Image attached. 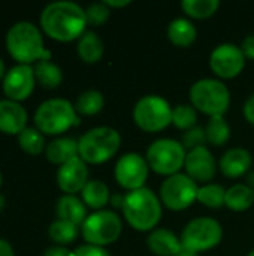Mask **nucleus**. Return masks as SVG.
I'll return each instance as SVG.
<instances>
[{"label":"nucleus","mask_w":254,"mask_h":256,"mask_svg":"<svg viewBox=\"0 0 254 256\" xmlns=\"http://www.w3.org/2000/svg\"><path fill=\"white\" fill-rule=\"evenodd\" d=\"M40 26L43 32L60 42L79 39L87 26L85 9L75 2H54L43 8L40 14Z\"/></svg>","instance_id":"nucleus-1"},{"label":"nucleus","mask_w":254,"mask_h":256,"mask_svg":"<svg viewBox=\"0 0 254 256\" xmlns=\"http://www.w3.org/2000/svg\"><path fill=\"white\" fill-rule=\"evenodd\" d=\"M124 220L138 232H151L163 216V206L156 192L148 188L126 192L121 208Z\"/></svg>","instance_id":"nucleus-2"},{"label":"nucleus","mask_w":254,"mask_h":256,"mask_svg":"<svg viewBox=\"0 0 254 256\" xmlns=\"http://www.w3.org/2000/svg\"><path fill=\"white\" fill-rule=\"evenodd\" d=\"M6 46L9 54L19 62V64L51 58V51L45 48L40 30L28 21L15 22L7 30Z\"/></svg>","instance_id":"nucleus-3"},{"label":"nucleus","mask_w":254,"mask_h":256,"mask_svg":"<svg viewBox=\"0 0 254 256\" xmlns=\"http://www.w3.org/2000/svg\"><path fill=\"white\" fill-rule=\"evenodd\" d=\"M190 105L211 117L225 116L231 106V90L217 78H201L195 81L189 90Z\"/></svg>","instance_id":"nucleus-4"},{"label":"nucleus","mask_w":254,"mask_h":256,"mask_svg":"<svg viewBox=\"0 0 254 256\" xmlns=\"http://www.w3.org/2000/svg\"><path fill=\"white\" fill-rule=\"evenodd\" d=\"M121 147V136L117 129L97 126L87 130L78 140V154L90 165H100L112 159Z\"/></svg>","instance_id":"nucleus-5"},{"label":"nucleus","mask_w":254,"mask_h":256,"mask_svg":"<svg viewBox=\"0 0 254 256\" xmlns=\"http://www.w3.org/2000/svg\"><path fill=\"white\" fill-rule=\"evenodd\" d=\"M36 128L48 135H58L79 124L75 105L61 98L48 99L39 105L34 112Z\"/></svg>","instance_id":"nucleus-6"},{"label":"nucleus","mask_w":254,"mask_h":256,"mask_svg":"<svg viewBox=\"0 0 254 256\" xmlns=\"http://www.w3.org/2000/svg\"><path fill=\"white\" fill-rule=\"evenodd\" d=\"M186 156L187 150L180 141L174 138H159L148 146L145 160L150 171L163 177H171L181 172Z\"/></svg>","instance_id":"nucleus-7"},{"label":"nucleus","mask_w":254,"mask_h":256,"mask_svg":"<svg viewBox=\"0 0 254 256\" xmlns=\"http://www.w3.org/2000/svg\"><path fill=\"white\" fill-rule=\"evenodd\" d=\"M135 124L148 134H157L172 124V106L159 94H145L133 106Z\"/></svg>","instance_id":"nucleus-8"},{"label":"nucleus","mask_w":254,"mask_h":256,"mask_svg":"<svg viewBox=\"0 0 254 256\" xmlns=\"http://www.w3.org/2000/svg\"><path fill=\"white\" fill-rule=\"evenodd\" d=\"M180 238L184 250L199 255L202 252L213 250L222 243L223 226L213 218H195L184 226Z\"/></svg>","instance_id":"nucleus-9"},{"label":"nucleus","mask_w":254,"mask_h":256,"mask_svg":"<svg viewBox=\"0 0 254 256\" xmlns=\"http://www.w3.org/2000/svg\"><path fill=\"white\" fill-rule=\"evenodd\" d=\"M123 232V220L114 210H99L87 216L81 234L87 244L105 248L115 243Z\"/></svg>","instance_id":"nucleus-10"},{"label":"nucleus","mask_w":254,"mask_h":256,"mask_svg":"<svg viewBox=\"0 0 254 256\" xmlns=\"http://www.w3.org/2000/svg\"><path fill=\"white\" fill-rule=\"evenodd\" d=\"M199 186L186 172L166 177L159 189V198L163 207L171 212H184L198 201Z\"/></svg>","instance_id":"nucleus-11"},{"label":"nucleus","mask_w":254,"mask_h":256,"mask_svg":"<svg viewBox=\"0 0 254 256\" xmlns=\"http://www.w3.org/2000/svg\"><path fill=\"white\" fill-rule=\"evenodd\" d=\"M148 174H150V166L145 160V156L135 152L121 154L114 168L115 182L126 192L145 188Z\"/></svg>","instance_id":"nucleus-12"},{"label":"nucleus","mask_w":254,"mask_h":256,"mask_svg":"<svg viewBox=\"0 0 254 256\" xmlns=\"http://www.w3.org/2000/svg\"><path fill=\"white\" fill-rule=\"evenodd\" d=\"M246 56L235 44H220L210 54V69L217 80H234L246 68Z\"/></svg>","instance_id":"nucleus-13"},{"label":"nucleus","mask_w":254,"mask_h":256,"mask_svg":"<svg viewBox=\"0 0 254 256\" xmlns=\"http://www.w3.org/2000/svg\"><path fill=\"white\" fill-rule=\"evenodd\" d=\"M184 170L186 174L196 183H213L217 174V160L207 146L198 147L187 152Z\"/></svg>","instance_id":"nucleus-14"},{"label":"nucleus","mask_w":254,"mask_h":256,"mask_svg":"<svg viewBox=\"0 0 254 256\" xmlns=\"http://www.w3.org/2000/svg\"><path fill=\"white\" fill-rule=\"evenodd\" d=\"M34 70L30 64H16L3 76V92L15 102L27 99L34 88Z\"/></svg>","instance_id":"nucleus-15"},{"label":"nucleus","mask_w":254,"mask_h":256,"mask_svg":"<svg viewBox=\"0 0 254 256\" xmlns=\"http://www.w3.org/2000/svg\"><path fill=\"white\" fill-rule=\"evenodd\" d=\"M87 183H88L87 164L79 156L66 162L57 171V184L64 192V195H75L76 192H81Z\"/></svg>","instance_id":"nucleus-16"},{"label":"nucleus","mask_w":254,"mask_h":256,"mask_svg":"<svg viewBox=\"0 0 254 256\" xmlns=\"http://www.w3.org/2000/svg\"><path fill=\"white\" fill-rule=\"evenodd\" d=\"M253 156L247 148L232 147L219 160V170L228 178H240L252 171Z\"/></svg>","instance_id":"nucleus-17"},{"label":"nucleus","mask_w":254,"mask_h":256,"mask_svg":"<svg viewBox=\"0 0 254 256\" xmlns=\"http://www.w3.org/2000/svg\"><path fill=\"white\" fill-rule=\"evenodd\" d=\"M145 243L154 256H177L183 250L181 238L166 228H156L148 232Z\"/></svg>","instance_id":"nucleus-18"},{"label":"nucleus","mask_w":254,"mask_h":256,"mask_svg":"<svg viewBox=\"0 0 254 256\" xmlns=\"http://www.w3.org/2000/svg\"><path fill=\"white\" fill-rule=\"evenodd\" d=\"M27 123L25 108L15 100L1 99L0 100V130L4 134H19Z\"/></svg>","instance_id":"nucleus-19"},{"label":"nucleus","mask_w":254,"mask_h":256,"mask_svg":"<svg viewBox=\"0 0 254 256\" xmlns=\"http://www.w3.org/2000/svg\"><path fill=\"white\" fill-rule=\"evenodd\" d=\"M166 36L169 42L178 48H189L198 39L196 26L189 18H175L169 22L166 28Z\"/></svg>","instance_id":"nucleus-20"},{"label":"nucleus","mask_w":254,"mask_h":256,"mask_svg":"<svg viewBox=\"0 0 254 256\" xmlns=\"http://www.w3.org/2000/svg\"><path fill=\"white\" fill-rule=\"evenodd\" d=\"M57 216L61 220H67L76 226H81L87 219V206L75 195H63L55 207Z\"/></svg>","instance_id":"nucleus-21"},{"label":"nucleus","mask_w":254,"mask_h":256,"mask_svg":"<svg viewBox=\"0 0 254 256\" xmlns=\"http://www.w3.org/2000/svg\"><path fill=\"white\" fill-rule=\"evenodd\" d=\"M76 51L84 63L93 64L102 60L105 52V44L96 32L85 30L84 34L78 39Z\"/></svg>","instance_id":"nucleus-22"},{"label":"nucleus","mask_w":254,"mask_h":256,"mask_svg":"<svg viewBox=\"0 0 254 256\" xmlns=\"http://www.w3.org/2000/svg\"><path fill=\"white\" fill-rule=\"evenodd\" d=\"M46 159L55 165H64L66 162L72 160L78 154V141L69 136L52 140L45 148Z\"/></svg>","instance_id":"nucleus-23"},{"label":"nucleus","mask_w":254,"mask_h":256,"mask_svg":"<svg viewBox=\"0 0 254 256\" xmlns=\"http://www.w3.org/2000/svg\"><path fill=\"white\" fill-rule=\"evenodd\" d=\"M111 195L112 194L109 192L108 184L102 180H88V183L81 190L82 202L96 212L105 210L111 201Z\"/></svg>","instance_id":"nucleus-24"},{"label":"nucleus","mask_w":254,"mask_h":256,"mask_svg":"<svg viewBox=\"0 0 254 256\" xmlns=\"http://www.w3.org/2000/svg\"><path fill=\"white\" fill-rule=\"evenodd\" d=\"M254 204V190L247 183H237L226 189L225 207L232 212L241 213L252 208Z\"/></svg>","instance_id":"nucleus-25"},{"label":"nucleus","mask_w":254,"mask_h":256,"mask_svg":"<svg viewBox=\"0 0 254 256\" xmlns=\"http://www.w3.org/2000/svg\"><path fill=\"white\" fill-rule=\"evenodd\" d=\"M33 70H34L36 81L45 88H57L63 81L61 69L49 60L37 62L36 66L33 68Z\"/></svg>","instance_id":"nucleus-26"},{"label":"nucleus","mask_w":254,"mask_h":256,"mask_svg":"<svg viewBox=\"0 0 254 256\" xmlns=\"http://www.w3.org/2000/svg\"><path fill=\"white\" fill-rule=\"evenodd\" d=\"M207 142L214 147H222L231 140V126L225 116L211 117L205 126Z\"/></svg>","instance_id":"nucleus-27"},{"label":"nucleus","mask_w":254,"mask_h":256,"mask_svg":"<svg viewBox=\"0 0 254 256\" xmlns=\"http://www.w3.org/2000/svg\"><path fill=\"white\" fill-rule=\"evenodd\" d=\"M181 9L189 18L207 20L217 14L220 9L219 0H183Z\"/></svg>","instance_id":"nucleus-28"},{"label":"nucleus","mask_w":254,"mask_h":256,"mask_svg":"<svg viewBox=\"0 0 254 256\" xmlns=\"http://www.w3.org/2000/svg\"><path fill=\"white\" fill-rule=\"evenodd\" d=\"M105 106V98L99 90H85L82 92L76 102H75V110L78 114L82 116H96L99 114Z\"/></svg>","instance_id":"nucleus-29"},{"label":"nucleus","mask_w":254,"mask_h":256,"mask_svg":"<svg viewBox=\"0 0 254 256\" xmlns=\"http://www.w3.org/2000/svg\"><path fill=\"white\" fill-rule=\"evenodd\" d=\"M226 200V189L222 184L217 183H207L204 186H199L198 190V202L205 206L207 208H222L225 207Z\"/></svg>","instance_id":"nucleus-30"},{"label":"nucleus","mask_w":254,"mask_h":256,"mask_svg":"<svg viewBox=\"0 0 254 256\" xmlns=\"http://www.w3.org/2000/svg\"><path fill=\"white\" fill-rule=\"evenodd\" d=\"M48 236L49 238L60 244V246H64V244H70L76 240L78 237V226L67 222V220H61V219H57L54 220L49 228H48Z\"/></svg>","instance_id":"nucleus-31"},{"label":"nucleus","mask_w":254,"mask_h":256,"mask_svg":"<svg viewBox=\"0 0 254 256\" xmlns=\"http://www.w3.org/2000/svg\"><path fill=\"white\" fill-rule=\"evenodd\" d=\"M18 144L28 154H39L43 152V148H46L45 138L36 128H24L18 134Z\"/></svg>","instance_id":"nucleus-32"},{"label":"nucleus","mask_w":254,"mask_h":256,"mask_svg":"<svg viewBox=\"0 0 254 256\" xmlns=\"http://www.w3.org/2000/svg\"><path fill=\"white\" fill-rule=\"evenodd\" d=\"M196 123H198V111L190 104H180L172 108V124L177 129L186 132L198 126Z\"/></svg>","instance_id":"nucleus-33"},{"label":"nucleus","mask_w":254,"mask_h":256,"mask_svg":"<svg viewBox=\"0 0 254 256\" xmlns=\"http://www.w3.org/2000/svg\"><path fill=\"white\" fill-rule=\"evenodd\" d=\"M111 16V9L103 3V2H96L87 6L85 9V18H87V24L99 27L103 26Z\"/></svg>","instance_id":"nucleus-34"},{"label":"nucleus","mask_w":254,"mask_h":256,"mask_svg":"<svg viewBox=\"0 0 254 256\" xmlns=\"http://www.w3.org/2000/svg\"><path fill=\"white\" fill-rule=\"evenodd\" d=\"M180 142L183 144V147L190 152L193 148H198V147H204L205 142H207V135H205V128L202 126H195L186 132H183L181 135V140Z\"/></svg>","instance_id":"nucleus-35"},{"label":"nucleus","mask_w":254,"mask_h":256,"mask_svg":"<svg viewBox=\"0 0 254 256\" xmlns=\"http://www.w3.org/2000/svg\"><path fill=\"white\" fill-rule=\"evenodd\" d=\"M72 256H111L109 252L105 248H97V246H91V244H84L79 246L73 250Z\"/></svg>","instance_id":"nucleus-36"},{"label":"nucleus","mask_w":254,"mask_h":256,"mask_svg":"<svg viewBox=\"0 0 254 256\" xmlns=\"http://www.w3.org/2000/svg\"><path fill=\"white\" fill-rule=\"evenodd\" d=\"M241 51L244 52L247 60H253L254 62V33L247 34L244 38V40L241 42Z\"/></svg>","instance_id":"nucleus-37"},{"label":"nucleus","mask_w":254,"mask_h":256,"mask_svg":"<svg viewBox=\"0 0 254 256\" xmlns=\"http://www.w3.org/2000/svg\"><path fill=\"white\" fill-rule=\"evenodd\" d=\"M243 114H244V118L247 120V123H250V124L254 126V93L250 94L247 98V100L244 102Z\"/></svg>","instance_id":"nucleus-38"},{"label":"nucleus","mask_w":254,"mask_h":256,"mask_svg":"<svg viewBox=\"0 0 254 256\" xmlns=\"http://www.w3.org/2000/svg\"><path fill=\"white\" fill-rule=\"evenodd\" d=\"M73 255V252H70V250H67L66 248H63V246H54V248H49V249H46L45 250V254L43 256H72Z\"/></svg>","instance_id":"nucleus-39"},{"label":"nucleus","mask_w":254,"mask_h":256,"mask_svg":"<svg viewBox=\"0 0 254 256\" xmlns=\"http://www.w3.org/2000/svg\"><path fill=\"white\" fill-rule=\"evenodd\" d=\"M124 198H126V194H112L111 195V201L109 204L115 208V210H121L123 206H124Z\"/></svg>","instance_id":"nucleus-40"},{"label":"nucleus","mask_w":254,"mask_h":256,"mask_svg":"<svg viewBox=\"0 0 254 256\" xmlns=\"http://www.w3.org/2000/svg\"><path fill=\"white\" fill-rule=\"evenodd\" d=\"M103 3H105L109 9H120V8L129 6L132 2H130V0H103Z\"/></svg>","instance_id":"nucleus-41"},{"label":"nucleus","mask_w":254,"mask_h":256,"mask_svg":"<svg viewBox=\"0 0 254 256\" xmlns=\"http://www.w3.org/2000/svg\"><path fill=\"white\" fill-rule=\"evenodd\" d=\"M0 256H13L12 246L3 238H0Z\"/></svg>","instance_id":"nucleus-42"},{"label":"nucleus","mask_w":254,"mask_h":256,"mask_svg":"<svg viewBox=\"0 0 254 256\" xmlns=\"http://www.w3.org/2000/svg\"><path fill=\"white\" fill-rule=\"evenodd\" d=\"M247 184L254 190V170L247 174Z\"/></svg>","instance_id":"nucleus-43"},{"label":"nucleus","mask_w":254,"mask_h":256,"mask_svg":"<svg viewBox=\"0 0 254 256\" xmlns=\"http://www.w3.org/2000/svg\"><path fill=\"white\" fill-rule=\"evenodd\" d=\"M177 256H198V255H196V254H193V252H187V250H184V249H183V250H181V252H180Z\"/></svg>","instance_id":"nucleus-44"},{"label":"nucleus","mask_w":254,"mask_h":256,"mask_svg":"<svg viewBox=\"0 0 254 256\" xmlns=\"http://www.w3.org/2000/svg\"><path fill=\"white\" fill-rule=\"evenodd\" d=\"M3 75H6V74H4V63H3V60L0 58V78H1Z\"/></svg>","instance_id":"nucleus-45"},{"label":"nucleus","mask_w":254,"mask_h":256,"mask_svg":"<svg viewBox=\"0 0 254 256\" xmlns=\"http://www.w3.org/2000/svg\"><path fill=\"white\" fill-rule=\"evenodd\" d=\"M3 206H4V198H3V195H0V210L3 208Z\"/></svg>","instance_id":"nucleus-46"},{"label":"nucleus","mask_w":254,"mask_h":256,"mask_svg":"<svg viewBox=\"0 0 254 256\" xmlns=\"http://www.w3.org/2000/svg\"><path fill=\"white\" fill-rule=\"evenodd\" d=\"M247 256H254V249H252V250L249 252V255H247Z\"/></svg>","instance_id":"nucleus-47"},{"label":"nucleus","mask_w":254,"mask_h":256,"mask_svg":"<svg viewBox=\"0 0 254 256\" xmlns=\"http://www.w3.org/2000/svg\"><path fill=\"white\" fill-rule=\"evenodd\" d=\"M0 186H1V174H0Z\"/></svg>","instance_id":"nucleus-48"}]
</instances>
